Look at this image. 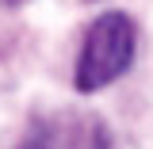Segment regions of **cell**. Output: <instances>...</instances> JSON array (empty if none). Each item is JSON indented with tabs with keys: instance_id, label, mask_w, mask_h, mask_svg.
Returning <instances> with one entry per match:
<instances>
[{
	"instance_id": "1",
	"label": "cell",
	"mask_w": 153,
	"mask_h": 149,
	"mask_svg": "<svg viewBox=\"0 0 153 149\" xmlns=\"http://www.w3.org/2000/svg\"><path fill=\"white\" fill-rule=\"evenodd\" d=\"M134 42H138V31L126 12L100 16L88 27L80 57H76V73H73L76 92H100L111 80H119L134 61Z\"/></svg>"
},
{
	"instance_id": "2",
	"label": "cell",
	"mask_w": 153,
	"mask_h": 149,
	"mask_svg": "<svg viewBox=\"0 0 153 149\" xmlns=\"http://www.w3.org/2000/svg\"><path fill=\"white\" fill-rule=\"evenodd\" d=\"M19 149H50L46 142H27V145H19Z\"/></svg>"
}]
</instances>
